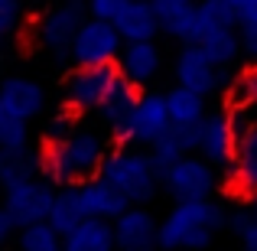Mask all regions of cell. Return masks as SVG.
Segmentation results:
<instances>
[{"label":"cell","mask_w":257,"mask_h":251,"mask_svg":"<svg viewBox=\"0 0 257 251\" xmlns=\"http://www.w3.org/2000/svg\"><path fill=\"white\" fill-rule=\"evenodd\" d=\"M20 245L26 251H59L62 245V235L49 225V222H33V225H23V235H20Z\"/></svg>","instance_id":"484cf974"},{"label":"cell","mask_w":257,"mask_h":251,"mask_svg":"<svg viewBox=\"0 0 257 251\" xmlns=\"http://www.w3.org/2000/svg\"><path fill=\"white\" fill-rule=\"evenodd\" d=\"M13 228H17V225H13V219L7 215V209H0V241H4L7 235L13 232Z\"/></svg>","instance_id":"d6a6232c"},{"label":"cell","mask_w":257,"mask_h":251,"mask_svg":"<svg viewBox=\"0 0 257 251\" xmlns=\"http://www.w3.org/2000/svg\"><path fill=\"white\" fill-rule=\"evenodd\" d=\"M56 199V189L49 183H36L30 180H20L13 186H7L4 193V209L7 215L13 219V225L23 228V225H33V222H43L49 215V206Z\"/></svg>","instance_id":"52a82bcc"},{"label":"cell","mask_w":257,"mask_h":251,"mask_svg":"<svg viewBox=\"0 0 257 251\" xmlns=\"http://www.w3.org/2000/svg\"><path fill=\"white\" fill-rule=\"evenodd\" d=\"M82 219H85V212H82V206H78V199H75V189L56 193V199H52V206H49L46 222H49V225L56 228L59 235H69Z\"/></svg>","instance_id":"cb8c5ba5"},{"label":"cell","mask_w":257,"mask_h":251,"mask_svg":"<svg viewBox=\"0 0 257 251\" xmlns=\"http://www.w3.org/2000/svg\"><path fill=\"white\" fill-rule=\"evenodd\" d=\"M117 69L134 85L153 82V75L160 72V49L153 46V39H124L120 56H117Z\"/></svg>","instance_id":"9a60e30c"},{"label":"cell","mask_w":257,"mask_h":251,"mask_svg":"<svg viewBox=\"0 0 257 251\" xmlns=\"http://www.w3.org/2000/svg\"><path fill=\"white\" fill-rule=\"evenodd\" d=\"M0 101H4V111L13 114V118H36L39 111H43V88L36 82H30V78H7L4 88H0Z\"/></svg>","instance_id":"e0dca14e"},{"label":"cell","mask_w":257,"mask_h":251,"mask_svg":"<svg viewBox=\"0 0 257 251\" xmlns=\"http://www.w3.org/2000/svg\"><path fill=\"white\" fill-rule=\"evenodd\" d=\"M241 241H244L251 251H257V219H251L244 228H241Z\"/></svg>","instance_id":"1f68e13d"},{"label":"cell","mask_w":257,"mask_h":251,"mask_svg":"<svg viewBox=\"0 0 257 251\" xmlns=\"http://www.w3.org/2000/svg\"><path fill=\"white\" fill-rule=\"evenodd\" d=\"M4 114H7V111H4V101H0V118H4Z\"/></svg>","instance_id":"e575fe53"},{"label":"cell","mask_w":257,"mask_h":251,"mask_svg":"<svg viewBox=\"0 0 257 251\" xmlns=\"http://www.w3.org/2000/svg\"><path fill=\"white\" fill-rule=\"evenodd\" d=\"M157 222L147 209H134V202L114 219V245L124 251H147L157 245Z\"/></svg>","instance_id":"5bb4252c"},{"label":"cell","mask_w":257,"mask_h":251,"mask_svg":"<svg viewBox=\"0 0 257 251\" xmlns=\"http://www.w3.org/2000/svg\"><path fill=\"white\" fill-rule=\"evenodd\" d=\"M166 131H170L166 95H140L131 114V144H153Z\"/></svg>","instance_id":"4fadbf2b"},{"label":"cell","mask_w":257,"mask_h":251,"mask_svg":"<svg viewBox=\"0 0 257 251\" xmlns=\"http://www.w3.org/2000/svg\"><path fill=\"white\" fill-rule=\"evenodd\" d=\"M26 144H30L26 121L13 118V114H4L0 118V150H26Z\"/></svg>","instance_id":"4316f807"},{"label":"cell","mask_w":257,"mask_h":251,"mask_svg":"<svg viewBox=\"0 0 257 251\" xmlns=\"http://www.w3.org/2000/svg\"><path fill=\"white\" fill-rule=\"evenodd\" d=\"M62 245L69 251H111L114 248V222L85 215L69 235H62Z\"/></svg>","instance_id":"ac0fdd59"},{"label":"cell","mask_w":257,"mask_h":251,"mask_svg":"<svg viewBox=\"0 0 257 251\" xmlns=\"http://www.w3.org/2000/svg\"><path fill=\"white\" fill-rule=\"evenodd\" d=\"M195 46H199V49L205 52L212 62L228 65V62H234V59H238V52H241V36L234 33V26H218V30L205 33V36H202Z\"/></svg>","instance_id":"7402d4cb"},{"label":"cell","mask_w":257,"mask_h":251,"mask_svg":"<svg viewBox=\"0 0 257 251\" xmlns=\"http://www.w3.org/2000/svg\"><path fill=\"white\" fill-rule=\"evenodd\" d=\"M195 150L199 157H205L208 163H231L234 157V131L228 124V111L225 114H202L195 121Z\"/></svg>","instance_id":"30bf717a"},{"label":"cell","mask_w":257,"mask_h":251,"mask_svg":"<svg viewBox=\"0 0 257 251\" xmlns=\"http://www.w3.org/2000/svg\"><path fill=\"white\" fill-rule=\"evenodd\" d=\"M127 0H88V13L91 17H104V20H114L117 10L124 7Z\"/></svg>","instance_id":"f546056e"},{"label":"cell","mask_w":257,"mask_h":251,"mask_svg":"<svg viewBox=\"0 0 257 251\" xmlns=\"http://www.w3.org/2000/svg\"><path fill=\"white\" fill-rule=\"evenodd\" d=\"M228 225V212L205 199H179L166 222L157 228V245L163 248H205L215 228Z\"/></svg>","instance_id":"7a4b0ae2"},{"label":"cell","mask_w":257,"mask_h":251,"mask_svg":"<svg viewBox=\"0 0 257 251\" xmlns=\"http://www.w3.org/2000/svg\"><path fill=\"white\" fill-rule=\"evenodd\" d=\"M98 176L114 183L131 202H150L163 183V170L153 163L150 153H137L127 147H117L114 153H107Z\"/></svg>","instance_id":"3957f363"},{"label":"cell","mask_w":257,"mask_h":251,"mask_svg":"<svg viewBox=\"0 0 257 251\" xmlns=\"http://www.w3.org/2000/svg\"><path fill=\"white\" fill-rule=\"evenodd\" d=\"M218 26H238V10L228 0H199L195 4V43Z\"/></svg>","instance_id":"44dd1931"},{"label":"cell","mask_w":257,"mask_h":251,"mask_svg":"<svg viewBox=\"0 0 257 251\" xmlns=\"http://www.w3.org/2000/svg\"><path fill=\"white\" fill-rule=\"evenodd\" d=\"M124 36L117 33L114 20L104 17H88L82 20V26L72 36V49L69 59L75 65H94V62H117Z\"/></svg>","instance_id":"5b68a950"},{"label":"cell","mask_w":257,"mask_h":251,"mask_svg":"<svg viewBox=\"0 0 257 251\" xmlns=\"http://www.w3.org/2000/svg\"><path fill=\"white\" fill-rule=\"evenodd\" d=\"M120 75L117 62H94V65H78L72 69V75L65 78L62 88V105L69 111L82 114V111H94L101 108L104 95L111 92L114 78Z\"/></svg>","instance_id":"277c9868"},{"label":"cell","mask_w":257,"mask_h":251,"mask_svg":"<svg viewBox=\"0 0 257 251\" xmlns=\"http://www.w3.org/2000/svg\"><path fill=\"white\" fill-rule=\"evenodd\" d=\"M231 163H234V176H238V183L247 189V193H254V189H257V124L234 137Z\"/></svg>","instance_id":"d6986e66"},{"label":"cell","mask_w":257,"mask_h":251,"mask_svg":"<svg viewBox=\"0 0 257 251\" xmlns=\"http://www.w3.org/2000/svg\"><path fill=\"white\" fill-rule=\"evenodd\" d=\"M166 111H170V124L186 127L205 114V95L192 92L186 85H176L173 92H166Z\"/></svg>","instance_id":"ffe728a7"},{"label":"cell","mask_w":257,"mask_h":251,"mask_svg":"<svg viewBox=\"0 0 257 251\" xmlns=\"http://www.w3.org/2000/svg\"><path fill=\"white\" fill-rule=\"evenodd\" d=\"M176 4H192V0H176Z\"/></svg>","instance_id":"8d00e7d4"},{"label":"cell","mask_w":257,"mask_h":251,"mask_svg":"<svg viewBox=\"0 0 257 251\" xmlns=\"http://www.w3.org/2000/svg\"><path fill=\"white\" fill-rule=\"evenodd\" d=\"M4 36H7V33H4V30H0V46H4Z\"/></svg>","instance_id":"d590c367"},{"label":"cell","mask_w":257,"mask_h":251,"mask_svg":"<svg viewBox=\"0 0 257 251\" xmlns=\"http://www.w3.org/2000/svg\"><path fill=\"white\" fill-rule=\"evenodd\" d=\"M176 78H179V85L192 88L199 95H212L221 85V65L212 62L195 43H189L176 59Z\"/></svg>","instance_id":"7c38bea8"},{"label":"cell","mask_w":257,"mask_h":251,"mask_svg":"<svg viewBox=\"0 0 257 251\" xmlns=\"http://www.w3.org/2000/svg\"><path fill=\"white\" fill-rule=\"evenodd\" d=\"M247 101H257V69H247L228 85V108L234 105H247Z\"/></svg>","instance_id":"83f0119b"},{"label":"cell","mask_w":257,"mask_h":251,"mask_svg":"<svg viewBox=\"0 0 257 251\" xmlns=\"http://www.w3.org/2000/svg\"><path fill=\"white\" fill-rule=\"evenodd\" d=\"M69 131H72V111H69V108L59 111V114H52V118L46 121V140H59V137H65Z\"/></svg>","instance_id":"f1b7e54d"},{"label":"cell","mask_w":257,"mask_h":251,"mask_svg":"<svg viewBox=\"0 0 257 251\" xmlns=\"http://www.w3.org/2000/svg\"><path fill=\"white\" fill-rule=\"evenodd\" d=\"M137 88L140 85H134L131 78L117 75L114 85H111V92L104 95V101H101V108H98L101 121H104L107 134L114 137L117 147L131 144V114H134V105H137V98H140Z\"/></svg>","instance_id":"9c48e42d"},{"label":"cell","mask_w":257,"mask_h":251,"mask_svg":"<svg viewBox=\"0 0 257 251\" xmlns=\"http://www.w3.org/2000/svg\"><path fill=\"white\" fill-rule=\"evenodd\" d=\"M254 199H257V189H254Z\"/></svg>","instance_id":"74e56055"},{"label":"cell","mask_w":257,"mask_h":251,"mask_svg":"<svg viewBox=\"0 0 257 251\" xmlns=\"http://www.w3.org/2000/svg\"><path fill=\"white\" fill-rule=\"evenodd\" d=\"M163 186L176 199H205L215 193V170L205 157H179L163 170Z\"/></svg>","instance_id":"ba28073f"},{"label":"cell","mask_w":257,"mask_h":251,"mask_svg":"<svg viewBox=\"0 0 257 251\" xmlns=\"http://www.w3.org/2000/svg\"><path fill=\"white\" fill-rule=\"evenodd\" d=\"M104 140L91 131H69L65 137L49 140L43 160V173L56 183H65V186H78V183L91 180V176L101 173V163H104Z\"/></svg>","instance_id":"6da1fadb"},{"label":"cell","mask_w":257,"mask_h":251,"mask_svg":"<svg viewBox=\"0 0 257 251\" xmlns=\"http://www.w3.org/2000/svg\"><path fill=\"white\" fill-rule=\"evenodd\" d=\"M20 23V0H0V30L10 33Z\"/></svg>","instance_id":"4dcf8cb0"},{"label":"cell","mask_w":257,"mask_h":251,"mask_svg":"<svg viewBox=\"0 0 257 251\" xmlns=\"http://www.w3.org/2000/svg\"><path fill=\"white\" fill-rule=\"evenodd\" d=\"M36 170H43L39 157H30L26 150H0V183H4V189L20 180H30Z\"/></svg>","instance_id":"d4e9b609"},{"label":"cell","mask_w":257,"mask_h":251,"mask_svg":"<svg viewBox=\"0 0 257 251\" xmlns=\"http://www.w3.org/2000/svg\"><path fill=\"white\" fill-rule=\"evenodd\" d=\"M150 147V157H153V163H157L160 170H166L170 163H176L179 157H186L192 147H189V124L186 127H176L170 124V131L166 134H160L153 144H147Z\"/></svg>","instance_id":"603a6c76"},{"label":"cell","mask_w":257,"mask_h":251,"mask_svg":"<svg viewBox=\"0 0 257 251\" xmlns=\"http://www.w3.org/2000/svg\"><path fill=\"white\" fill-rule=\"evenodd\" d=\"M114 26L124 39H153L160 33V20L153 0H127L114 17Z\"/></svg>","instance_id":"2e32d148"},{"label":"cell","mask_w":257,"mask_h":251,"mask_svg":"<svg viewBox=\"0 0 257 251\" xmlns=\"http://www.w3.org/2000/svg\"><path fill=\"white\" fill-rule=\"evenodd\" d=\"M88 17V0H65L56 10L43 13L36 26V43L39 49H46L52 59H69L72 49V36L82 26V20Z\"/></svg>","instance_id":"8992f818"},{"label":"cell","mask_w":257,"mask_h":251,"mask_svg":"<svg viewBox=\"0 0 257 251\" xmlns=\"http://www.w3.org/2000/svg\"><path fill=\"white\" fill-rule=\"evenodd\" d=\"M228 4H231V7H234V10H241V7H244V4H247V0H228Z\"/></svg>","instance_id":"836d02e7"},{"label":"cell","mask_w":257,"mask_h":251,"mask_svg":"<svg viewBox=\"0 0 257 251\" xmlns=\"http://www.w3.org/2000/svg\"><path fill=\"white\" fill-rule=\"evenodd\" d=\"M72 189H75V199H78V206H82L85 215H98V219L114 222L131 206V199H127L114 183H107L104 176H91V180L78 183V186H72Z\"/></svg>","instance_id":"8fae6325"}]
</instances>
